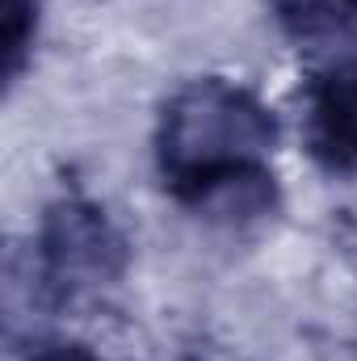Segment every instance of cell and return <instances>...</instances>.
Masks as SVG:
<instances>
[{"mask_svg": "<svg viewBox=\"0 0 357 361\" xmlns=\"http://www.w3.org/2000/svg\"><path fill=\"white\" fill-rule=\"evenodd\" d=\"M25 361H109L85 341H68V336H42L25 349Z\"/></svg>", "mask_w": 357, "mask_h": 361, "instance_id": "obj_6", "label": "cell"}, {"mask_svg": "<svg viewBox=\"0 0 357 361\" xmlns=\"http://www.w3.org/2000/svg\"><path fill=\"white\" fill-rule=\"evenodd\" d=\"M277 118L231 76H193L169 92L152 130V160L181 210L214 223L265 219L277 206Z\"/></svg>", "mask_w": 357, "mask_h": 361, "instance_id": "obj_1", "label": "cell"}, {"mask_svg": "<svg viewBox=\"0 0 357 361\" xmlns=\"http://www.w3.org/2000/svg\"><path fill=\"white\" fill-rule=\"evenodd\" d=\"M38 286L55 307H72L118 286L131 265V244L122 227L85 193H63L42 210L34 235Z\"/></svg>", "mask_w": 357, "mask_h": 361, "instance_id": "obj_2", "label": "cell"}, {"mask_svg": "<svg viewBox=\"0 0 357 361\" xmlns=\"http://www.w3.org/2000/svg\"><path fill=\"white\" fill-rule=\"evenodd\" d=\"M265 13L298 47L357 42V0H265Z\"/></svg>", "mask_w": 357, "mask_h": 361, "instance_id": "obj_4", "label": "cell"}, {"mask_svg": "<svg viewBox=\"0 0 357 361\" xmlns=\"http://www.w3.org/2000/svg\"><path fill=\"white\" fill-rule=\"evenodd\" d=\"M0 42H4V80L13 85L30 59L34 34H38V0H0Z\"/></svg>", "mask_w": 357, "mask_h": 361, "instance_id": "obj_5", "label": "cell"}, {"mask_svg": "<svg viewBox=\"0 0 357 361\" xmlns=\"http://www.w3.org/2000/svg\"><path fill=\"white\" fill-rule=\"evenodd\" d=\"M303 147L332 173L357 177V63L332 59L303 89Z\"/></svg>", "mask_w": 357, "mask_h": 361, "instance_id": "obj_3", "label": "cell"}]
</instances>
